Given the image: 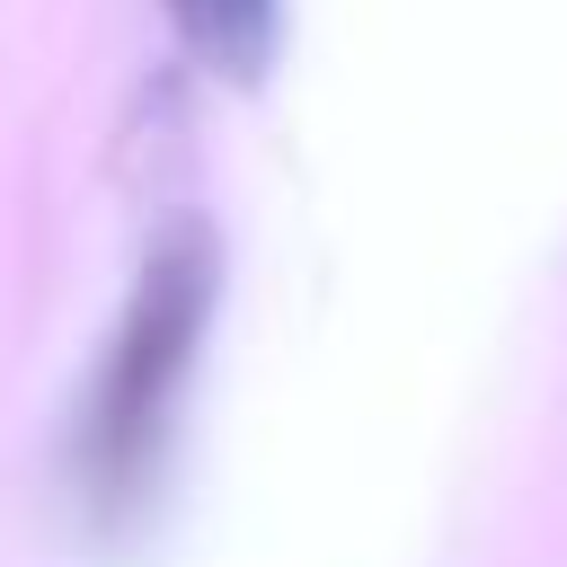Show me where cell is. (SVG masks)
<instances>
[{
  "label": "cell",
  "mask_w": 567,
  "mask_h": 567,
  "mask_svg": "<svg viewBox=\"0 0 567 567\" xmlns=\"http://www.w3.org/2000/svg\"><path fill=\"white\" fill-rule=\"evenodd\" d=\"M213 310H221V239L204 221H168L142 248L133 292H124V310L80 381L71 434H62V487L97 532H124L151 505L195 354L213 337Z\"/></svg>",
  "instance_id": "1"
},
{
  "label": "cell",
  "mask_w": 567,
  "mask_h": 567,
  "mask_svg": "<svg viewBox=\"0 0 567 567\" xmlns=\"http://www.w3.org/2000/svg\"><path fill=\"white\" fill-rule=\"evenodd\" d=\"M168 27L186 35V53L213 80H266L275 44H284V0H168Z\"/></svg>",
  "instance_id": "2"
}]
</instances>
